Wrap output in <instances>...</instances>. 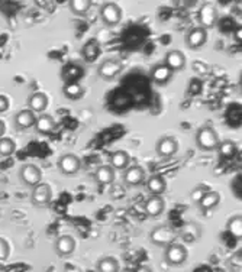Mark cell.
<instances>
[{
  "mask_svg": "<svg viewBox=\"0 0 242 272\" xmlns=\"http://www.w3.org/2000/svg\"><path fill=\"white\" fill-rule=\"evenodd\" d=\"M177 239H178V231H175L174 227L167 224H159L157 227H154L150 233L151 243L164 249L175 243Z\"/></svg>",
  "mask_w": 242,
  "mask_h": 272,
  "instance_id": "obj_1",
  "label": "cell"
},
{
  "mask_svg": "<svg viewBox=\"0 0 242 272\" xmlns=\"http://www.w3.org/2000/svg\"><path fill=\"white\" fill-rule=\"evenodd\" d=\"M196 145L201 151H216L219 145V135L212 126H201L196 132Z\"/></svg>",
  "mask_w": 242,
  "mask_h": 272,
  "instance_id": "obj_2",
  "label": "cell"
},
{
  "mask_svg": "<svg viewBox=\"0 0 242 272\" xmlns=\"http://www.w3.org/2000/svg\"><path fill=\"white\" fill-rule=\"evenodd\" d=\"M100 19L106 26H116L122 20V8L115 2H106L100 6Z\"/></svg>",
  "mask_w": 242,
  "mask_h": 272,
  "instance_id": "obj_3",
  "label": "cell"
},
{
  "mask_svg": "<svg viewBox=\"0 0 242 272\" xmlns=\"http://www.w3.org/2000/svg\"><path fill=\"white\" fill-rule=\"evenodd\" d=\"M187 258H189L187 247L184 246L183 243H178V242L167 246L164 250V259L171 266H182L187 261Z\"/></svg>",
  "mask_w": 242,
  "mask_h": 272,
  "instance_id": "obj_4",
  "label": "cell"
},
{
  "mask_svg": "<svg viewBox=\"0 0 242 272\" xmlns=\"http://www.w3.org/2000/svg\"><path fill=\"white\" fill-rule=\"evenodd\" d=\"M122 71H124V64L120 62V59H116V58L105 59L97 68V74L105 81H112Z\"/></svg>",
  "mask_w": 242,
  "mask_h": 272,
  "instance_id": "obj_5",
  "label": "cell"
},
{
  "mask_svg": "<svg viewBox=\"0 0 242 272\" xmlns=\"http://www.w3.org/2000/svg\"><path fill=\"white\" fill-rule=\"evenodd\" d=\"M57 166H58V171L63 175L71 177V175H75V174L80 171L82 159L77 157V155H74V154H64V155H61L58 158Z\"/></svg>",
  "mask_w": 242,
  "mask_h": 272,
  "instance_id": "obj_6",
  "label": "cell"
},
{
  "mask_svg": "<svg viewBox=\"0 0 242 272\" xmlns=\"http://www.w3.org/2000/svg\"><path fill=\"white\" fill-rule=\"evenodd\" d=\"M52 200V189L50 184L47 182H39L32 189L31 194V201L35 207H45L48 206Z\"/></svg>",
  "mask_w": 242,
  "mask_h": 272,
  "instance_id": "obj_7",
  "label": "cell"
},
{
  "mask_svg": "<svg viewBox=\"0 0 242 272\" xmlns=\"http://www.w3.org/2000/svg\"><path fill=\"white\" fill-rule=\"evenodd\" d=\"M19 177L21 181L24 182L28 187L38 185L39 182H42V171L39 170V166H36L35 164H25L22 165L21 171H19Z\"/></svg>",
  "mask_w": 242,
  "mask_h": 272,
  "instance_id": "obj_8",
  "label": "cell"
},
{
  "mask_svg": "<svg viewBox=\"0 0 242 272\" xmlns=\"http://www.w3.org/2000/svg\"><path fill=\"white\" fill-rule=\"evenodd\" d=\"M184 41L190 50H199L208 41V31L203 29L201 26H194L187 31Z\"/></svg>",
  "mask_w": 242,
  "mask_h": 272,
  "instance_id": "obj_9",
  "label": "cell"
},
{
  "mask_svg": "<svg viewBox=\"0 0 242 272\" xmlns=\"http://www.w3.org/2000/svg\"><path fill=\"white\" fill-rule=\"evenodd\" d=\"M217 8L213 3H205L201 5L200 10H199V22L203 29H210L216 25L217 22Z\"/></svg>",
  "mask_w": 242,
  "mask_h": 272,
  "instance_id": "obj_10",
  "label": "cell"
},
{
  "mask_svg": "<svg viewBox=\"0 0 242 272\" xmlns=\"http://www.w3.org/2000/svg\"><path fill=\"white\" fill-rule=\"evenodd\" d=\"M178 148H180V145H178L177 139L173 138V136H163L155 145L157 154L163 158L174 157L175 154L178 152Z\"/></svg>",
  "mask_w": 242,
  "mask_h": 272,
  "instance_id": "obj_11",
  "label": "cell"
},
{
  "mask_svg": "<svg viewBox=\"0 0 242 272\" xmlns=\"http://www.w3.org/2000/svg\"><path fill=\"white\" fill-rule=\"evenodd\" d=\"M75 246V239L70 235H61L59 238H57L55 240V254L59 256V258H67V256H71L74 254Z\"/></svg>",
  "mask_w": 242,
  "mask_h": 272,
  "instance_id": "obj_12",
  "label": "cell"
},
{
  "mask_svg": "<svg viewBox=\"0 0 242 272\" xmlns=\"http://www.w3.org/2000/svg\"><path fill=\"white\" fill-rule=\"evenodd\" d=\"M145 174L147 173L141 165H129L124 174V181L126 185H131V187L141 185L142 182L145 181Z\"/></svg>",
  "mask_w": 242,
  "mask_h": 272,
  "instance_id": "obj_13",
  "label": "cell"
},
{
  "mask_svg": "<svg viewBox=\"0 0 242 272\" xmlns=\"http://www.w3.org/2000/svg\"><path fill=\"white\" fill-rule=\"evenodd\" d=\"M186 62H187V61H186V55H184L182 51L171 50L166 54L163 64H166L173 73H175V71H182V70H184Z\"/></svg>",
  "mask_w": 242,
  "mask_h": 272,
  "instance_id": "obj_14",
  "label": "cell"
},
{
  "mask_svg": "<svg viewBox=\"0 0 242 272\" xmlns=\"http://www.w3.org/2000/svg\"><path fill=\"white\" fill-rule=\"evenodd\" d=\"M173 74H174V73H173L166 64H157V66L152 67L150 77L152 82H155V84H158V86H166V84H168L170 80L173 78Z\"/></svg>",
  "mask_w": 242,
  "mask_h": 272,
  "instance_id": "obj_15",
  "label": "cell"
},
{
  "mask_svg": "<svg viewBox=\"0 0 242 272\" xmlns=\"http://www.w3.org/2000/svg\"><path fill=\"white\" fill-rule=\"evenodd\" d=\"M166 208V201L161 196H151L145 204H144V210L145 213L150 216V217H158V216L163 215Z\"/></svg>",
  "mask_w": 242,
  "mask_h": 272,
  "instance_id": "obj_16",
  "label": "cell"
},
{
  "mask_svg": "<svg viewBox=\"0 0 242 272\" xmlns=\"http://www.w3.org/2000/svg\"><path fill=\"white\" fill-rule=\"evenodd\" d=\"M48 103H50L48 96L42 91H36L34 94H31V97L28 99L29 110L34 113H44L48 108Z\"/></svg>",
  "mask_w": 242,
  "mask_h": 272,
  "instance_id": "obj_17",
  "label": "cell"
},
{
  "mask_svg": "<svg viewBox=\"0 0 242 272\" xmlns=\"http://www.w3.org/2000/svg\"><path fill=\"white\" fill-rule=\"evenodd\" d=\"M145 187L152 196H161L167 190V181L163 175L155 174V175H151L150 178L145 181Z\"/></svg>",
  "mask_w": 242,
  "mask_h": 272,
  "instance_id": "obj_18",
  "label": "cell"
},
{
  "mask_svg": "<svg viewBox=\"0 0 242 272\" xmlns=\"http://www.w3.org/2000/svg\"><path fill=\"white\" fill-rule=\"evenodd\" d=\"M115 175H116L115 170L109 164H105L96 168L94 180L99 182V184H102V185H110V184H113V181H115Z\"/></svg>",
  "mask_w": 242,
  "mask_h": 272,
  "instance_id": "obj_19",
  "label": "cell"
},
{
  "mask_svg": "<svg viewBox=\"0 0 242 272\" xmlns=\"http://www.w3.org/2000/svg\"><path fill=\"white\" fill-rule=\"evenodd\" d=\"M220 203V194L217 191L209 190L208 193H205V196L197 201V206L201 212H210L213 208H216Z\"/></svg>",
  "mask_w": 242,
  "mask_h": 272,
  "instance_id": "obj_20",
  "label": "cell"
},
{
  "mask_svg": "<svg viewBox=\"0 0 242 272\" xmlns=\"http://www.w3.org/2000/svg\"><path fill=\"white\" fill-rule=\"evenodd\" d=\"M131 164V157L126 151H115L110 155L109 165L115 170V171H125L126 168Z\"/></svg>",
  "mask_w": 242,
  "mask_h": 272,
  "instance_id": "obj_21",
  "label": "cell"
},
{
  "mask_svg": "<svg viewBox=\"0 0 242 272\" xmlns=\"http://www.w3.org/2000/svg\"><path fill=\"white\" fill-rule=\"evenodd\" d=\"M35 129L41 135H50L55 131V120L50 115H39L35 119Z\"/></svg>",
  "mask_w": 242,
  "mask_h": 272,
  "instance_id": "obj_22",
  "label": "cell"
},
{
  "mask_svg": "<svg viewBox=\"0 0 242 272\" xmlns=\"http://www.w3.org/2000/svg\"><path fill=\"white\" fill-rule=\"evenodd\" d=\"M35 119H36V115L34 112H31L29 109H24L17 112L15 116V124L19 129H29L35 124Z\"/></svg>",
  "mask_w": 242,
  "mask_h": 272,
  "instance_id": "obj_23",
  "label": "cell"
},
{
  "mask_svg": "<svg viewBox=\"0 0 242 272\" xmlns=\"http://www.w3.org/2000/svg\"><path fill=\"white\" fill-rule=\"evenodd\" d=\"M216 151L220 159H232L238 154V147H236L234 140L225 139L219 142Z\"/></svg>",
  "mask_w": 242,
  "mask_h": 272,
  "instance_id": "obj_24",
  "label": "cell"
},
{
  "mask_svg": "<svg viewBox=\"0 0 242 272\" xmlns=\"http://www.w3.org/2000/svg\"><path fill=\"white\" fill-rule=\"evenodd\" d=\"M84 93H86V90H84V87L78 81L66 82L63 86V94L70 100L82 99L84 96Z\"/></svg>",
  "mask_w": 242,
  "mask_h": 272,
  "instance_id": "obj_25",
  "label": "cell"
},
{
  "mask_svg": "<svg viewBox=\"0 0 242 272\" xmlns=\"http://www.w3.org/2000/svg\"><path fill=\"white\" fill-rule=\"evenodd\" d=\"M97 272H119L120 265L115 256H103L96 264Z\"/></svg>",
  "mask_w": 242,
  "mask_h": 272,
  "instance_id": "obj_26",
  "label": "cell"
},
{
  "mask_svg": "<svg viewBox=\"0 0 242 272\" xmlns=\"http://www.w3.org/2000/svg\"><path fill=\"white\" fill-rule=\"evenodd\" d=\"M68 8H70V12L75 16H87L92 8V2L90 0H71L68 3Z\"/></svg>",
  "mask_w": 242,
  "mask_h": 272,
  "instance_id": "obj_27",
  "label": "cell"
},
{
  "mask_svg": "<svg viewBox=\"0 0 242 272\" xmlns=\"http://www.w3.org/2000/svg\"><path fill=\"white\" fill-rule=\"evenodd\" d=\"M61 75H63V78H64L66 82L77 81L78 78L83 77V70H82V67L77 66V64H68V66L63 68Z\"/></svg>",
  "mask_w": 242,
  "mask_h": 272,
  "instance_id": "obj_28",
  "label": "cell"
},
{
  "mask_svg": "<svg viewBox=\"0 0 242 272\" xmlns=\"http://www.w3.org/2000/svg\"><path fill=\"white\" fill-rule=\"evenodd\" d=\"M226 231L229 235H232L235 239H241L242 238V216L236 215L231 217L226 223Z\"/></svg>",
  "mask_w": 242,
  "mask_h": 272,
  "instance_id": "obj_29",
  "label": "cell"
},
{
  "mask_svg": "<svg viewBox=\"0 0 242 272\" xmlns=\"http://www.w3.org/2000/svg\"><path fill=\"white\" fill-rule=\"evenodd\" d=\"M82 54H83V57L86 58L89 62H93V61L96 59V57H97V54H99V42L96 41V39H90V41L87 42L83 47Z\"/></svg>",
  "mask_w": 242,
  "mask_h": 272,
  "instance_id": "obj_30",
  "label": "cell"
},
{
  "mask_svg": "<svg viewBox=\"0 0 242 272\" xmlns=\"http://www.w3.org/2000/svg\"><path fill=\"white\" fill-rule=\"evenodd\" d=\"M16 151V143L10 138H2L0 139V157H10Z\"/></svg>",
  "mask_w": 242,
  "mask_h": 272,
  "instance_id": "obj_31",
  "label": "cell"
},
{
  "mask_svg": "<svg viewBox=\"0 0 242 272\" xmlns=\"http://www.w3.org/2000/svg\"><path fill=\"white\" fill-rule=\"evenodd\" d=\"M209 189L205 185V184H199L197 187H194L192 191H190V198H192L193 201L197 204V201L200 200L203 196H205V193H208Z\"/></svg>",
  "mask_w": 242,
  "mask_h": 272,
  "instance_id": "obj_32",
  "label": "cell"
},
{
  "mask_svg": "<svg viewBox=\"0 0 242 272\" xmlns=\"http://www.w3.org/2000/svg\"><path fill=\"white\" fill-rule=\"evenodd\" d=\"M10 255V246L9 242L3 238H0V261H6Z\"/></svg>",
  "mask_w": 242,
  "mask_h": 272,
  "instance_id": "obj_33",
  "label": "cell"
},
{
  "mask_svg": "<svg viewBox=\"0 0 242 272\" xmlns=\"http://www.w3.org/2000/svg\"><path fill=\"white\" fill-rule=\"evenodd\" d=\"M193 68H194V71H196L197 74H200V75H206L209 73V67L206 66V64L200 62V61L193 62Z\"/></svg>",
  "mask_w": 242,
  "mask_h": 272,
  "instance_id": "obj_34",
  "label": "cell"
},
{
  "mask_svg": "<svg viewBox=\"0 0 242 272\" xmlns=\"http://www.w3.org/2000/svg\"><path fill=\"white\" fill-rule=\"evenodd\" d=\"M9 106H10V103H9L8 97H6V96H3V94H0V113L8 112Z\"/></svg>",
  "mask_w": 242,
  "mask_h": 272,
  "instance_id": "obj_35",
  "label": "cell"
},
{
  "mask_svg": "<svg viewBox=\"0 0 242 272\" xmlns=\"http://www.w3.org/2000/svg\"><path fill=\"white\" fill-rule=\"evenodd\" d=\"M134 272H154L151 269L150 266H147V265H141V266H138Z\"/></svg>",
  "mask_w": 242,
  "mask_h": 272,
  "instance_id": "obj_36",
  "label": "cell"
},
{
  "mask_svg": "<svg viewBox=\"0 0 242 272\" xmlns=\"http://www.w3.org/2000/svg\"><path fill=\"white\" fill-rule=\"evenodd\" d=\"M5 133H6V124L3 120H0V139L5 136Z\"/></svg>",
  "mask_w": 242,
  "mask_h": 272,
  "instance_id": "obj_37",
  "label": "cell"
},
{
  "mask_svg": "<svg viewBox=\"0 0 242 272\" xmlns=\"http://www.w3.org/2000/svg\"><path fill=\"white\" fill-rule=\"evenodd\" d=\"M241 32H242L241 28H238V31H235V39H236V41H238V42H241L242 41Z\"/></svg>",
  "mask_w": 242,
  "mask_h": 272,
  "instance_id": "obj_38",
  "label": "cell"
},
{
  "mask_svg": "<svg viewBox=\"0 0 242 272\" xmlns=\"http://www.w3.org/2000/svg\"><path fill=\"white\" fill-rule=\"evenodd\" d=\"M0 216H2V210H0Z\"/></svg>",
  "mask_w": 242,
  "mask_h": 272,
  "instance_id": "obj_39",
  "label": "cell"
}]
</instances>
